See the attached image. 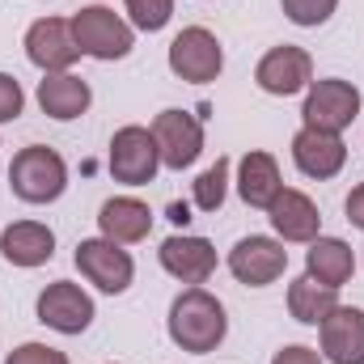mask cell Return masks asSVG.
Segmentation results:
<instances>
[{"label": "cell", "instance_id": "23", "mask_svg": "<svg viewBox=\"0 0 364 364\" xmlns=\"http://www.w3.org/2000/svg\"><path fill=\"white\" fill-rule=\"evenodd\" d=\"M229 182H233L229 178V157H216V161L195 178V191H191V195H195V208H199V212H220V208H225V195H229Z\"/></svg>", "mask_w": 364, "mask_h": 364}, {"label": "cell", "instance_id": "2", "mask_svg": "<svg viewBox=\"0 0 364 364\" xmlns=\"http://www.w3.org/2000/svg\"><path fill=\"white\" fill-rule=\"evenodd\" d=\"M9 191L21 203H55L68 191V161L47 144H26L9 166Z\"/></svg>", "mask_w": 364, "mask_h": 364}, {"label": "cell", "instance_id": "13", "mask_svg": "<svg viewBox=\"0 0 364 364\" xmlns=\"http://www.w3.org/2000/svg\"><path fill=\"white\" fill-rule=\"evenodd\" d=\"M318 348L326 364H364V309L339 301L318 326Z\"/></svg>", "mask_w": 364, "mask_h": 364}, {"label": "cell", "instance_id": "5", "mask_svg": "<svg viewBox=\"0 0 364 364\" xmlns=\"http://www.w3.org/2000/svg\"><path fill=\"white\" fill-rule=\"evenodd\" d=\"M360 114V90L343 77H322L305 90L301 102V127H318V132H335L343 136Z\"/></svg>", "mask_w": 364, "mask_h": 364}, {"label": "cell", "instance_id": "26", "mask_svg": "<svg viewBox=\"0 0 364 364\" xmlns=\"http://www.w3.org/2000/svg\"><path fill=\"white\" fill-rule=\"evenodd\" d=\"M4 364H73V360L51 343H21L4 356Z\"/></svg>", "mask_w": 364, "mask_h": 364}, {"label": "cell", "instance_id": "12", "mask_svg": "<svg viewBox=\"0 0 364 364\" xmlns=\"http://www.w3.org/2000/svg\"><path fill=\"white\" fill-rule=\"evenodd\" d=\"M255 85L263 93H272V97L305 93L314 85V55H309L305 47H292V43L272 47V51L259 60V68H255Z\"/></svg>", "mask_w": 364, "mask_h": 364}, {"label": "cell", "instance_id": "4", "mask_svg": "<svg viewBox=\"0 0 364 364\" xmlns=\"http://www.w3.org/2000/svg\"><path fill=\"white\" fill-rule=\"evenodd\" d=\"M170 73L186 85H212L225 73V47L208 26H186L174 34L170 51H166Z\"/></svg>", "mask_w": 364, "mask_h": 364}, {"label": "cell", "instance_id": "15", "mask_svg": "<svg viewBox=\"0 0 364 364\" xmlns=\"http://www.w3.org/2000/svg\"><path fill=\"white\" fill-rule=\"evenodd\" d=\"M292 166H296L305 178L326 182L348 166V144H343V136H335V132L301 127V132L292 136Z\"/></svg>", "mask_w": 364, "mask_h": 364}, {"label": "cell", "instance_id": "21", "mask_svg": "<svg viewBox=\"0 0 364 364\" xmlns=\"http://www.w3.org/2000/svg\"><path fill=\"white\" fill-rule=\"evenodd\" d=\"M305 275H314L318 284H331V288H343L352 275H356V250L343 242V237H326L318 233L305 250Z\"/></svg>", "mask_w": 364, "mask_h": 364}, {"label": "cell", "instance_id": "8", "mask_svg": "<svg viewBox=\"0 0 364 364\" xmlns=\"http://www.w3.org/2000/svg\"><path fill=\"white\" fill-rule=\"evenodd\" d=\"M34 314H38V322H43L47 331H55V335H85L93 326V318H97V305H93V296L81 284L55 279V284H47V288L38 292Z\"/></svg>", "mask_w": 364, "mask_h": 364}, {"label": "cell", "instance_id": "27", "mask_svg": "<svg viewBox=\"0 0 364 364\" xmlns=\"http://www.w3.org/2000/svg\"><path fill=\"white\" fill-rule=\"evenodd\" d=\"M21 110H26V90H21V81L9 77V73H0V123H17Z\"/></svg>", "mask_w": 364, "mask_h": 364}, {"label": "cell", "instance_id": "20", "mask_svg": "<svg viewBox=\"0 0 364 364\" xmlns=\"http://www.w3.org/2000/svg\"><path fill=\"white\" fill-rule=\"evenodd\" d=\"M284 191V178H279V161L263 149H250L242 161H237V195L242 203L250 208H272V199Z\"/></svg>", "mask_w": 364, "mask_h": 364}, {"label": "cell", "instance_id": "16", "mask_svg": "<svg viewBox=\"0 0 364 364\" xmlns=\"http://www.w3.org/2000/svg\"><path fill=\"white\" fill-rule=\"evenodd\" d=\"M267 220H272L275 237L279 242H314L318 233H322V212H318V203L305 195V191H296V186H284L279 195L272 199V208H267Z\"/></svg>", "mask_w": 364, "mask_h": 364}, {"label": "cell", "instance_id": "22", "mask_svg": "<svg viewBox=\"0 0 364 364\" xmlns=\"http://www.w3.org/2000/svg\"><path fill=\"white\" fill-rule=\"evenodd\" d=\"M339 305V288L331 284H318L314 275H296L288 284V314L301 322V326H322V318Z\"/></svg>", "mask_w": 364, "mask_h": 364}, {"label": "cell", "instance_id": "9", "mask_svg": "<svg viewBox=\"0 0 364 364\" xmlns=\"http://www.w3.org/2000/svg\"><path fill=\"white\" fill-rule=\"evenodd\" d=\"M21 47H26V60L38 73H73V64L81 60L73 21H64V17H38V21H30Z\"/></svg>", "mask_w": 364, "mask_h": 364}, {"label": "cell", "instance_id": "29", "mask_svg": "<svg viewBox=\"0 0 364 364\" xmlns=\"http://www.w3.org/2000/svg\"><path fill=\"white\" fill-rule=\"evenodd\" d=\"M343 212H348V220L364 229V182H356L352 191H348V199H343Z\"/></svg>", "mask_w": 364, "mask_h": 364}, {"label": "cell", "instance_id": "28", "mask_svg": "<svg viewBox=\"0 0 364 364\" xmlns=\"http://www.w3.org/2000/svg\"><path fill=\"white\" fill-rule=\"evenodd\" d=\"M272 364H326L318 348H305V343H288L272 356Z\"/></svg>", "mask_w": 364, "mask_h": 364}, {"label": "cell", "instance_id": "11", "mask_svg": "<svg viewBox=\"0 0 364 364\" xmlns=\"http://www.w3.org/2000/svg\"><path fill=\"white\" fill-rule=\"evenodd\" d=\"M149 132L157 140V153H161L166 170H191L203 153V123L191 110H178V106L161 110Z\"/></svg>", "mask_w": 364, "mask_h": 364}, {"label": "cell", "instance_id": "1", "mask_svg": "<svg viewBox=\"0 0 364 364\" xmlns=\"http://www.w3.org/2000/svg\"><path fill=\"white\" fill-rule=\"evenodd\" d=\"M166 331H170L174 348L191 352V356H208V352H216V348L225 343V335H229V314H225V305H220L203 284H195V288H182L178 296L170 301Z\"/></svg>", "mask_w": 364, "mask_h": 364}, {"label": "cell", "instance_id": "30", "mask_svg": "<svg viewBox=\"0 0 364 364\" xmlns=\"http://www.w3.org/2000/svg\"><path fill=\"white\" fill-rule=\"evenodd\" d=\"M170 216H174L178 225H186V220H191V212H186V203H174V208H170Z\"/></svg>", "mask_w": 364, "mask_h": 364}, {"label": "cell", "instance_id": "3", "mask_svg": "<svg viewBox=\"0 0 364 364\" xmlns=\"http://www.w3.org/2000/svg\"><path fill=\"white\" fill-rule=\"evenodd\" d=\"M68 21H73V34H77L81 55H90V60H97V64L127 60L132 47H136L132 21L119 17L110 4H85V9H77Z\"/></svg>", "mask_w": 364, "mask_h": 364}, {"label": "cell", "instance_id": "19", "mask_svg": "<svg viewBox=\"0 0 364 364\" xmlns=\"http://www.w3.org/2000/svg\"><path fill=\"white\" fill-rule=\"evenodd\" d=\"M97 229H102V237H110L119 246H136L153 233V208L136 195H110L97 208Z\"/></svg>", "mask_w": 364, "mask_h": 364}, {"label": "cell", "instance_id": "7", "mask_svg": "<svg viewBox=\"0 0 364 364\" xmlns=\"http://www.w3.org/2000/svg\"><path fill=\"white\" fill-rule=\"evenodd\" d=\"M106 166H110V178L123 182V186H149L161 170V153H157V140L149 127L140 123H127L110 136V153H106Z\"/></svg>", "mask_w": 364, "mask_h": 364}, {"label": "cell", "instance_id": "24", "mask_svg": "<svg viewBox=\"0 0 364 364\" xmlns=\"http://www.w3.org/2000/svg\"><path fill=\"white\" fill-rule=\"evenodd\" d=\"M123 13H127L132 30L157 34V30L170 26V17H174V0H123Z\"/></svg>", "mask_w": 364, "mask_h": 364}, {"label": "cell", "instance_id": "6", "mask_svg": "<svg viewBox=\"0 0 364 364\" xmlns=\"http://www.w3.org/2000/svg\"><path fill=\"white\" fill-rule=\"evenodd\" d=\"M73 263H77L81 279L93 284L97 292H106V296H123V292L132 288V279H136V259H132L119 242H110V237H102V233L77 242Z\"/></svg>", "mask_w": 364, "mask_h": 364}, {"label": "cell", "instance_id": "18", "mask_svg": "<svg viewBox=\"0 0 364 364\" xmlns=\"http://www.w3.org/2000/svg\"><path fill=\"white\" fill-rule=\"evenodd\" d=\"M34 97H38V110H43L47 119L73 123V119H81V114L90 110L93 90H90V81L77 77V73H43Z\"/></svg>", "mask_w": 364, "mask_h": 364}, {"label": "cell", "instance_id": "14", "mask_svg": "<svg viewBox=\"0 0 364 364\" xmlns=\"http://www.w3.org/2000/svg\"><path fill=\"white\" fill-rule=\"evenodd\" d=\"M157 259H161L166 275H174L186 288L208 284L212 272H216V246H212L208 237H195V233H174V237H166L161 250H157Z\"/></svg>", "mask_w": 364, "mask_h": 364}, {"label": "cell", "instance_id": "25", "mask_svg": "<svg viewBox=\"0 0 364 364\" xmlns=\"http://www.w3.org/2000/svg\"><path fill=\"white\" fill-rule=\"evenodd\" d=\"M279 9H284V17H288L292 26L318 30V26H326V21L335 17L339 0H279Z\"/></svg>", "mask_w": 364, "mask_h": 364}, {"label": "cell", "instance_id": "10", "mask_svg": "<svg viewBox=\"0 0 364 364\" xmlns=\"http://www.w3.org/2000/svg\"><path fill=\"white\" fill-rule=\"evenodd\" d=\"M229 275L246 288H267L279 275L288 272V250L279 237H267V233H250L242 237L233 250H229Z\"/></svg>", "mask_w": 364, "mask_h": 364}, {"label": "cell", "instance_id": "17", "mask_svg": "<svg viewBox=\"0 0 364 364\" xmlns=\"http://www.w3.org/2000/svg\"><path fill=\"white\" fill-rule=\"evenodd\" d=\"M0 255H4L9 267L34 272V267H43V263L55 259V233L43 220H13L0 233Z\"/></svg>", "mask_w": 364, "mask_h": 364}]
</instances>
